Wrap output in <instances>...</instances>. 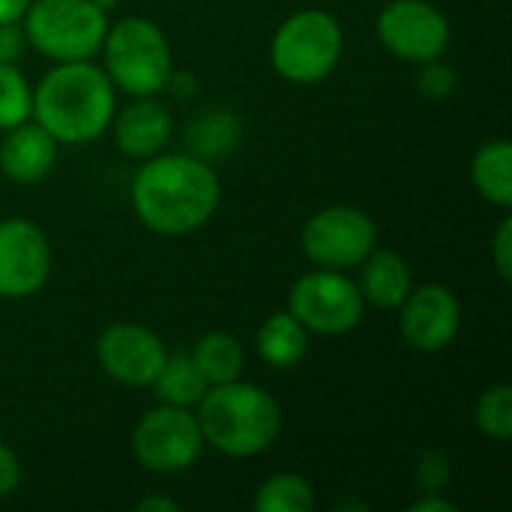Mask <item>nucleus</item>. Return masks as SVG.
<instances>
[{
	"instance_id": "1",
	"label": "nucleus",
	"mask_w": 512,
	"mask_h": 512,
	"mask_svg": "<svg viewBox=\"0 0 512 512\" xmlns=\"http://www.w3.org/2000/svg\"><path fill=\"white\" fill-rule=\"evenodd\" d=\"M129 198L147 231L186 237L216 216L222 183L210 162L195 153H156L135 171Z\"/></svg>"
},
{
	"instance_id": "2",
	"label": "nucleus",
	"mask_w": 512,
	"mask_h": 512,
	"mask_svg": "<svg viewBox=\"0 0 512 512\" xmlns=\"http://www.w3.org/2000/svg\"><path fill=\"white\" fill-rule=\"evenodd\" d=\"M117 90L93 60L54 63L33 90L30 117L57 144H90L111 129Z\"/></svg>"
},
{
	"instance_id": "3",
	"label": "nucleus",
	"mask_w": 512,
	"mask_h": 512,
	"mask_svg": "<svg viewBox=\"0 0 512 512\" xmlns=\"http://www.w3.org/2000/svg\"><path fill=\"white\" fill-rule=\"evenodd\" d=\"M204 444L231 459H252L270 450L282 432L279 402L258 384H213L195 405Z\"/></svg>"
},
{
	"instance_id": "4",
	"label": "nucleus",
	"mask_w": 512,
	"mask_h": 512,
	"mask_svg": "<svg viewBox=\"0 0 512 512\" xmlns=\"http://www.w3.org/2000/svg\"><path fill=\"white\" fill-rule=\"evenodd\" d=\"M105 75L111 78L114 90L126 96H156L168 90V78L174 72L171 42L159 24L150 18H120L114 27L108 24L102 51Z\"/></svg>"
},
{
	"instance_id": "5",
	"label": "nucleus",
	"mask_w": 512,
	"mask_h": 512,
	"mask_svg": "<svg viewBox=\"0 0 512 512\" xmlns=\"http://www.w3.org/2000/svg\"><path fill=\"white\" fill-rule=\"evenodd\" d=\"M345 51V33L336 15L327 9H300L288 15L270 42L273 69L291 84L327 81Z\"/></svg>"
},
{
	"instance_id": "6",
	"label": "nucleus",
	"mask_w": 512,
	"mask_h": 512,
	"mask_svg": "<svg viewBox=\"0 0 512 512\" xmlns=\"http://www.w3.org/2000/svg\"><path fill=\"white\" fill-rule=\"evenodd\" d=\"M21 27L27 45L54 63L93 60L108 33V12L93 0H33Z\"/></svg>"
},
{
	"instance_id": "7",
	"label": "nucleus",
	"mask_w": 512,
	"mask_h": 512,
	"mask_svg": "<svg viewBox=\"0 0 512 512\" xmlns=\"http://www.w3.org/2000/svg\"><path fill=\"white\" fill-rule=\"evenodd\" d=\"M288 312L318 336H345L360 327L366 300L345 270H324L300 276L288 291Z\"/></svg>"
},
{
	"instance_id": "8",
	"label": "nucleus",
	"mask_w": 512,
	"mask_h": 512,
	"mask_svg": "<svg viewBox=\"0 0 512 512\" xmlns=\"http://www.w3.org/2000/svg\"><path fill=\"white\" fill-rule=\"evenodd\" d=\"M204 450V435L192 408L162 405L147 411L132 429V456L150 474H183Z\"/></svg>"
},
{
	"instance_id": "9",
	"label": "nucleus",
	"mask_w": 512,
	"mask_h": 512,
	"mask_svg": "<svg viewBox=\"0 0 512 512\" xmlns=\"http://www.w3.org/2000/svg\"><path fill=\"white\" fill-rule=\"evenodd\" d=\"M300 246L315 267L351 270L360 267L366 255L378 246V225L360 207H324L306 219L300 231Z\"/></svg>"
},
{
	"instance_id": "10",
	"label": "nucleus",
	"mask_w": 512,
	"mask_h": 512,
	"mask_svg": "<svg viewBox=\"0 0 512 512\" xmlns=\"http://www.w3.org/2000/svg\"><path fill=\"white\" fill-rule=\"evenodd\" d=\"M378 39L393 57L417 66L444 57L450 48V21L429 0H390L378 15Z\"/></svg>"
},
{
	"instance_id": "11",
	"label": "nucleus",
	"mask_w": 512,
	"mask_h": 512,
	"mask_svg": "<svg viewBox=\"0 0 512 512\" xmlns=\"http://www.w3.org/2000/svg\"><path fill=\"white\" fill-rule=\"evenodd\" d=\"M51 276V243L45 231L24 216L0 219V297L27 300Z\"/></svg>"
},
{
	"instance_id": "12",
	"label": "nucleus",
	"mask_w": 512,
	"mask_h": 512,
	"mask_svg": "<svg viewBox=\"0 0 512 512\" xmlns=\"http://www.w3.org/2000/svg\"><path fill=\"white\" fill-rule=\"evenodd\" d=\"M165 354L168 351L162 339L150 327L132 324V321H117L105 327L96 342V360L102 372L114 378L117 384L135 387V390H144L153 384L156 372L165 363Z\"/></svg>"
},
{
	"instance_id": "13",
	"label": "nucleus",
	"mask_w": 512,
	"mask_h": 512,
	"mask_svg": "<svg viewBox=\"0 0 512 512\" xmlns=\"http://www.w3.org/2000/svg\"><path fill=\"white\" fill-rule=\"evenodd\" d=\"M462 327V303L456 291L447 285L429 282L411 288L405 303L399 306V330L402 339L420 354H438L453 345Z\"/></svg>"
},
{
	"instance_id": "14",
	"label": "nucleus",
	"mask_w": 512,
	"mask_h": 512,
	"mask_svg": "<svg viewBox=\"0 0 512 512\" xmlns=\"http://www.w3.org/2000/svg\"><path fill=\"white\" fill-rule=\"evenodd\" d=\"M111 129H114L117 150L129 159L144 162L168 147L174 120L162 102H156L153 96H138L123 111H114Z\"/></svg>"
},
{
	"instance_id": "15",
	"label": "nucleus",
	"mask_w": 512,
	"mask_h": 512,
	"mask_svg": "<svg viewBox=\"0 0 512 512\" xmlns=\"http://www.w3.org/2000/svg\"><path fill=\"white\" fill-rule=\"evenodd\" d=\"M57 141L30 117L6 129L0 141V171L12 183H42L57 165Z\"/></svg>"
},
{
	"instance_id": "16",
	"label": "nucleus",
	"mask_w": 512,
	"mask_h": 512,
	"mask_svg": "<svg viewBox=\"0 0 512 512\" xmlns=\"http://www.w3.org/2000/svg\"><path fill=\"white\" fill-rule=\"evenodd\" d=\"M357 288H360L366 306H375L384 312L399 309L414 288L411 264L393 249H372L366 255V261L360 264Z\"/></svg>"
},
{
	"instance_id": "17",
	"label": "nucleus",
	"mask_w": 512,
	"mask_h": 512,
	"mask_svg": "<svg viewBox=\"0 0 512 512\" xmlns=\"http://www.w3.org/2000/svg\"><path fill=\"white\" fill-rule=\"evenodd\" d=\"M255 351L270 369H294L309 351V330L288 309L276 312L258 327Z\"/></svg>"
},
{
	"instance_id": "18",
	"label": "nucleus",
	"mask_w": 512,
	"mask_h": 512,
	"mask_svg": "<svg viewBox=\"0 0 512 512\" xmlns=\"http://www.w3.org/2000/svg\"><path fill=\"white\" fill-rule=\"evenodd\" d=\"M474 189L504 213L512 207V144L507 138L486 141L471 159Z\"/></svg>"
},
{
	"instance_id": "19",
	"label": "nucleus",
	"mask_w": 512,
	"mask_h": 512,
	"mask_svg": "<svg viewBox=\"0 0 512 512\" xmlns=\"http://www.w3.org/2000/svg\"><path fill=\"white\" fill-rule=\"evenodd\" d=\"M189 354H192L198 372L204 375L207 387L237 381L243 375V366H246V351H243L240 339L234 333H225V330L204 333L192 345Z\"/></svg>"
},
{
	"instance_id": "20",
	"label": "nucleus",
	"mask_w": 512,
	"mask_h": 512,
	"mask_svg": "<svg viewBox=\"0 0 512 512\" xmlns=\"http://www.w3.org/2000/svg\"><path fill=\"white\" fill-rule=\"evenodd\" d=\"M150 387L162 405H177V408H195L201 396L207 393V381L198 372L189 351L165 354V363L156 372Z\"/></svg>"
},
{
	"instance_id": "21",
	"label": "nucleus",
	"mask_w": 512,
	"mask_h": 512,
	"mask_svg": "<svg viewBox=\"0 0 512 512\" xmlns=\"http://www.w3.org/2000/svg\"><path fill=\"white\" fill-rule=\"evenodd\" d=\"M315 504V489L300 474H273L252 498V507L258 512H312Z\"/></svg>"
},
{
	"instance_id": "22",
	"label": "nucleus",
	"mask_w": 512,
	"mask_h": 512,
	"mask_svg": "<svg viewBox=\"0 0 512 512\" xmlns=\"http://www.w3.org/2000/svg\"><path fill=\"white\" fill-rule=\"evenodd\" d=\"M474 426L489 441H510L512 438V384L501 381L480 393L474 405Z\"/></svg>"
},
{
	"instance_id": "23",
	"label": "nucleus",
	"mask_w": 512,
	"mask_h": 512,
	"mask_svg": "<svg viewBox=\"0 0 512 512\" xmlns=\"http://www.w3.org/2000/svg\"><path fill=\"white\" fill-rule=\"evenodd\" d=\"M33 87L15 63H0V129H12L30 120Z\"/></svg>"
},
{
	"instance_id": "24",
	"label": "nucleus",
	"mask_w": 512,
	"mask_h": 512,
	"mask_svg": "<svg viewBox=\"0 0 512 512\" xmlns=\"http://www.w3.org/2000/svg\"><path fill=\"white\" fill-rule=\"evenodd\" d=\"M192 153L207 159V156H222L234 147L237 141V123L228 114H210L192 126Z\"/></svg>"
},
{
	"instance_id": "25",
	"label": "nucleus",
	"mask_w": 512,
	"mask_h": 512,
	"mask_svg": "<svg viewBox=\"0 0 512 512\" xmlns=\"http://www.w3.org/2000/svg\"><path fill=\"white\" fill-rule=\"evenodd\" d=\"M417 66H420L417 69V87H420L423 96H429V99H447L453 93L456 72L441 57L426 60V63H417Z\"/></svg>"
},
{
	"instance_id": "26",
	"label": "nucleus",
	"mask_w": 512,
	"mask_h": 512,
	"mask_svg": "<svg viewBox=\"0 0 512 512\" xmlns=\"http://www.w3.org/2000/svg\"><path fill=\"white\" fill-rule=\"evenodd\" d=\"M417 483L423 486V492H444L447 483H450L447 456H441L438 450L423 453L420 462H417Z\"/></svg>"
},
{
	"instance_id": "27",
	"label": "nucleus",
	"mask_w": 512,
	"mask_h": 512,
	"mask_svg": "<svg viewBox=\"0 0 512 512\" xmlns=\"http://www.w3.org/2000/svg\"><path fill=\"white\" fill-rule=\"evenodd\" d=\"M492 258H495V270L504 282L512 279V216L507 210V216L498 222V231L492 237Z\"/></svg>"
},
{
	"instance_id": "28",
	"label": "nucleus",
	"mask_w": 512,
	"mask_h": 512,
	"mask_svg": "<svg viewBox=\"0 0 512 512\" xmlns=\"http://www.w3.org/2000/svg\"><path fill=\"white\" fill-rule=\"evenodd\" d=\"M21 486V465L18 456L9 450L6 441H0V501L12 498Z\"/></svg>"
},
{
	"instance_id": "29",
	"label": "nucleus",
	"mask_w": 512,
	"mask_h": 512,
	"mask_svg": "<svg viewBox=\"0 0 512 512\" xmlns=\"http://www.w3.org/2000/svg\"><path fill=\"white\" fill-rule=\"evenodd\" d=\"M27 48V36L21 21L18 24H0V63H18Z\"/></svg>"
},
{
	"instance_id": "30",
	"label": "nucleus",
	"mask_w": 512,
	"mask_h": 512,
	"mask_svg": "<svg viewBox=\"0 0 512 512\" xmlns=\"http://www.w3.org/2000/svg\"><path fill=\"white\" fill-rule=\"evenodd\" d=\"M411 512H456V504L447 501L441 492H423V498H417L411 507Z\"/></svg>"
},
{
	"instance_id": "31",
	"label": "nucleus",
	"mask_w": 512,
	"mask_h": 512,
	"mask_svg": "<svg viewBox=\"0 0 512 512\" xmlns=\"http://www.w3.org/2000/svg\"><path fill=\"white\" fill-rule=\"evenodd\" d=\"M33 0H0V24H18Z\"/></svg>"
},
{
	"instance_id": "32",
	"label": "nucleus",
	"mask_w": 512,
	"mask_h": 512,
	"mask_svg": "<svg viewBox=\"0 0 512 512\" xmlns=\"http://www.w3.org/2000/svg\"><path fill=\"white\" fill-rule=\"evenodd\" d=\"M141 512H180V504L174 498H162V495H150L138 501Z\"/></svg>"
}]
</instances>
